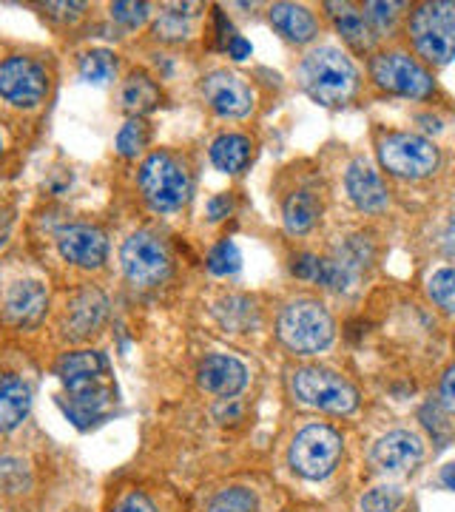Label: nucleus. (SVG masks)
<instances>
[{
	"mask_svg": "<svg viewBox=\"0 0 455 512\" xmlns=\"http://www.w3.org/2000/svg\"><path fill=\"white\" fill-rule=\"evenodd\" d=\"M302 89L322 106H339L356 92V69L350 57L333 46L310 52L302 63Z\"/></svg>",
	"mask_w": 455,
	"mask_h": 512,
	"instance_id": "nucleus-1",
	"label": "nucleus"
},
{
	"mask_svg": "<svg viewBox=\"0 0 455 512\" xmlns=\"http://www.w3.org/2000/svg\"><path fill=\"white\" fill-rule=\"evenodd\" d=\"M333 319L322 302L299 299L279 316V339L296 353H319L333 342Z\"/></svg>",
	"mask_w": 455,
	"mask_h": 512,
	"instance_id": "nucleus-2",
	"label": "nucleus"
},
{
	"mask_svg": "<svg viewBox=\"0 0 455 512\" xmlns=\"http://www.w3.org/2000/svg\"><path fill=\"white\" fill-rule=\"evenodd\" d=\"M291 387L299 402L328 413H350L359 404L356 387L325 367H299L291 376Z\"/></svg>",
	"mask_w": 455,
	"mask_h": 512,
	"instance_id": "nucleus-3",
	"label": "nucleus"
},
{
	"mask_svg": "<svg viewBox=\"0 0 455 512\" xmlns=\"http://www.w3.org/2000/svg\"><path fill=\"white\" fill-rule=\"evenodd\" d=\"M379 160L390 174L407 177V180L430 177L441 163L438 148L430 140H424L419 134H407V131H396L379 140Z\"/></svg>",
	"mask_w": 455,
	"mask_h": 512,
	"instance_id": "nucleus-4",
	"label": "nucleus"
},
{
	"mask_svg": "<svg viewBox=\"0 0 455 512\" xmlns=\"http://www.w3.org/2000/svg\"><path fill=\"white\" fill-rule=\"evenodd\" d=\"M140 188L157 211H177L191 197V180L171 154H151L140 168Z\"/></svg>",
	"mask_w": 455,
	"mask_h": 512,
	"instance_id": "nucleus-5",
	"label": "nucleus"
},
{
	"mask_svg": "<svg viewBox=\"0 0 455 512\" xmlns=\"http://www.w3.org/2000/svg\"><path fill=\"white\" fill-rule=\"evenodd\" d=\"M339 458H342V436L325 424H310L291 444V467L299 476L313 481L330 476Z\"/></svg>",
	"mask_w": 455,
	"mask_h": 512,
	"instance_id": "nucleus-6",
	"label": "nucleus"
},
{
	"mask_svg": "<svg viewBox=\"0 0 455 512\" xmlns=\"http://www.w3.org/2000/svg\"><path fill=\"white\" fill-rule=\"evenodd\" d=\"M410 32L416 40V49L430 63H450L453 57L455 6L453 3H424L410 20Z\"/></svg>",
	"mask_w": 455,
	"mask_h": 512,
	"instance_id": "nucleus-7",
	"label": "nucleus"
},
{
	"mask_svg": "<svg viewBox=\"0 0 455 512\" xmlns=\"http://www.w3.org/2000/svg\"><path fill=\"white\" fill-rule=\"evenodd\" d=\"M49 89L43 66L29 57H9L0 63V97L15 106H37Z\"/></svg>",
	"mask_w": 455,
	"mask_h": 512,
	"instance_id": "nucleus-8",
	"label": "nucleus"
},
{
	"mask_svg": "<svg viewBox=\"0 0 455 512\" xmlns=\"http://www.w3.org/2000/svg\"><path fill=\"white\" fill-rule=\"evenodd\" d=\"M120 259H123V268L134 285H157L160 279L168 276V268H171L165 245L151 234L128 237Z\"/></svg>",
	"mask_w": 455,
	"mask_h": 512,
	"instance_id": "nucleus-9",
	"label": "nucleus"
},
{
	"mask_svg": "<svg viewBox=\"0 0 455 512\" xmlns=\"http://www.w3.org/2000/svg\"><path fill=\"white\" fill-rule=\"evenodd\" d=\"M373 77L382 89L401 97H427L433 92V77L407 55H379L373 60Z\"/></svg>",
	"mask_w": 455,
	"mask_h": 512,
	"instance_id": "nucleus-10",
	"label": "nucleus"
},
{
	"mask_svg": "<svg viewBox=\"0 0 455 512\" xmlns=\"http://www.w3.org/2000/svg\"><path fill=\"white\" fill-rule=\"evenodd\" d=\"M202 94H205L208 106L225 117H245L254 106V97H251V89L245 86V80L231 72L208 74L202 80Z\"/></svg>",
	"mask_w": 455,
	"mask_h": 512,
	"instance_id": "nucleus-11",
	"label": "nucleus"
},
{
	"mask_svg": "<svg viewBox=\"0 0 455 512\" xmlns=\"http://www.w3.org/2000/svg\"><path fill=\"white\" fill-rule=\"evenodd\" d=\"M60 254L80 268H100L109 254L106 237L91 225H72L60 231Z\"/></svg>",
	"mask_w": 455,
	"mask_h": 512,
	"instance_id": "nucleus-12",
	"label": "nucleus"
},
{
	"mask_svg": "<svg viewBox=\"0 0 455 512\" xmlns=\"http://www.w3.org/2000/svg\"><path fill=\"white\" fill-rule=\"evenodd\" d=\"M248 382V370L234 356H222L214 353L200 365V387L211 396L219 399H231Z\"/></svg>",
	"mask_w": 455,
	"mask_h": 512,
	"instance_id": "nucleus-13",
	"label": "nucleus"
},
{
	"mask_svg": "<svg viewBox=\"0 0 455 512\" xmlns=\"http://www.w3.org/2000/svg\"><path fill=\"white\" fill-rule=\"evenodd\" d=\"M424 456V444L416 433L410 430H396V433H387L379 444L373 447V461L382 467V470H413Z\"/></svg>",
	"mask_w": 455,
	"mask_h": 512,
	"instance_id": "nucleus-14",
	"label": "nucleus"
},
{
	"mask_svg": "<svg viewBox=\"0 0 455 512\" xmlns=\"http://www.w3.org/2000/svg\"><path fill=\"white\" fill-rule=\"evenodd\" d=\"M345 185L350 200L356 202L362 211H384L387 208V188H384L382 177L364 160H356L347 168Z\"/></svg>",
	"mask_w": 455,
	"mask_h": 512,
	"instance_id": "nucleus-15",
	"label": "nucleus"
},
{
	"mask_svg": "<svg viewBox=\"0 0 455 512\" xmlns=\"http://www.w3.org/2000/svg\"><path fill=\"white\" fill-rule=\"evenodd\" d=\"M46 299L49 296L43 291V285L35 279H26V282L12 285L6 293V313L18 325H37L46 311Z\"/></svg>",
	"mask_w": 455,
	"mask_h": 512,
	"instance_id": "nucleus-16",
	"label": "nucleus"
},
{
	"mask_svg": "<svg viewBox=\"0 0 455 512\" xmlns=\"http://www.w3.org/2000/svg\"><path fill=\"white\" fill-rule=\"evenodd\" d=\"M29 407H32L29 384L18 379V376L3 373L0 376V433L15 430L20 421L26 419Z\"/></svg>",
	"mask_w": 455,
	"mask_h": 512,
	"instance_id": "nucleus-17",
	"label": "nucleus"
},
{
	"mask_svg": "<svg viewBox=\"0 0 455 512\" xmlns=\"http://www.w3.org/2000/svg\"><path fill=\"white\" fill-rule=\"evenodd\" d=\"M106 308H109V302L100 291L91 288V291L77 293L72 302V311H69V328H72L74 336H89V333L100 328L103 319H106Z\"/></svg>",
	"mask_w": 455,
	"mask_h": 512,
	"instance_id": "nucleus-18",
	"label": "nucleus"
},
{
	"mask_svg": "<svg viewBox=\"0 0 455 512\" xmlns=\"http://www.w3.org/2000/svg\"><path fill=\"white\" fill-rule=\"evenodd\" d=\"M271 23L293 43H308L310 37L316 35L313 15L305 6H296V3H276V6H271Z\"/></svg>",
	"mask_w": 455,
	"mask_h": 512,
	"instance_id": "nucleus-19",
	"label": "nucleus"
},
{
	"mask_svg": "<svg viewBox=\"0 0 455 512\" xmlns=\"http://www.w3.org/2000/svg\"><path fill=\"white\" fill-rule=\"evenodd\" d=\"M328 12L336 23V29H339V35L345 37L353 49H359V52L370 49L373 32H370V23L364 20L362 12H356L350 3H328Z\"/></svg>",
	"mask_w": 455,
	"mask_h": 512,
	"instance_id": "nucleus-20",
	"label": "nucleus"
},
{
	"mask_svg": "<svg viewBox=\"0 0 455 512\" xmlns=\"http://www.w3.org/2000/svg\"><path fill=\"white\" fill-rule=\"evenodd\" d=\"M251 160V140L242 134H222L211 146V163L225 174H239Z\"/></svg>",
	"mask_w": 455,
	"mask_h": 512,
	"instance_id": "nucleus-21",
	"label": "nucleus"
},
{
	"mask_svg": "<svg viewBox=\"0 0 455 512\" xmlns=\"http://www.w3.org/2000/svg\"><path fill=\"white\" fill-rule=\"evenodd\" d=\"M157 103H160V89H157V83L143 72L131 74L126 80V86H123V106H126L131 114L140 117V114H146V111L157 109Z\"/></svg>",
	"mask_w": 455,
	"mask_h": 512,
	"instance_id": "nucleus-22",
	"label": "nucleus"
},
{
	"mask_svg": "<svg viewBox=\"0 0 455 512\" xmlns=\"http://www.w3.org/2000/svg\"><path fill=\"white\" fill-rule=\"evenodd\" d=\"M319 217V202L310 191H296L285 202V228L291 234H305Z\"/></svg>",
	"mask_w": 455,
	"mask_h": 512,
	"instance_id": "nucleus-23",
	"label": "nucleus"
},
{
	"mask_svg": "<svg viewBox=\"0 0 455 512\" xmlns=\"http://www.w3.org/2000/svg\"><path fill=\"white\" fill-rule=\"evenodd\" d=\"M148 137H151V131H148L146 120L143 117H134V120H128L126 126L120 128V134H117V151L123 157H137L148 146Z\"/></svg>",
	"mask_w": 455,
	"mask_h": 512,
	"instance_id": "nucleus-24",
	"label": "nucleus"
},
{
	"mask_svg": "<svg viewBox=\"0 0 455 512\" xmlns=\"http://www.w3.org/2000/svg\"><path fill=\"white\" fill-rule=\"evenodd\" d=\"M117 69V60L111 52L106 49H94V52H86L83 60H80V74H83V80H89V83H106L111 74Z\"/></svg>",
	"mask_w": 455,
	"mask_h": 512,
	"instance_id": "nucleus-25",
	"label": "nucleus"
},
{
	"mask_svg": "<svg viewBox=\"0 0 455 512\" xmlns=\"http://www.w3.org/2000/svg\"><path fill=\"white\" fill-rule=\"evenodd\" d=\"M208 512H256V495L245 487H231L211 501Z\"/></svg>",
	"mask_w": 455,
	"mask_h": 512,
	"instance_id": "nucleus-26",
	"label": "nucleus"
},
{
	"mask_svg": "<svg viewBox=\"0 0 455 512\" xmlns=\"http://www.w3.org/2000/svg\"><path fill=\"white\" fill-rule=\"evenodd\" d=\"M239 268H242V254H239V248L234 242H219L217 248L208 254V271L217 276H231L237 274Z\"/></svg>",
	"mask_w": 455,
	"mask_h": 512,
	"instance_id": "nucleus-27",
	"label": "nucleus"
},
{
	"mask_svg": "<svg viewBox=\"0 0 455 512\" xmlns=\"http://www.w3.org/2000/svg\"><path fill=\"white\" fill-rule=\"evenodd\" d=\"M401 490L393 484H382V487H373L370 493L362 498L364 512H396L401 504Z\"/></svg>",
	"mask_w": 455,
	"mask_h": 512,
	"instance_id": "nucleus-28",
	"label": "nucleus"
},
{
	"mask_svg": "<svg viewBox=\"0 0 455 512\" xmlns=\"http://www.w3.org/2000/svg\"><path fill=\"white\" fill-rule=\"evenodd\" d=\"M430 296H433V302H436L441 311H453V293H455V274L453 268H441L438 274H433L430 279Z\"/></svg>",
	"mask_w": 455,
	"mask_h": 512,
	"instance_id": "nucleus-29",
	"label": "nucleus"
},
{
	"mask_svg": "<svg viewBox=\"0 0 455 512\" xmlns=\"http://www.w3.org/2000/svg\"><path fill=\"white\" fill-rule=\"evenodd\" d=\"M26 464L18 458H0V490L3 493H20L26 487Z\"/></svg>",
	"mask_w": 455,
	"mask_h": 512,
	"instance_id": "nucleus-30",
	"label": "nucleus"
},
{
	"mask_svg": "<svg viewBox=\"0 0 455 512\" xmlns=\"http://www.w3.org/2000/svg\"><path fill=\"white\" fill-rule=\"evenodd\" d=\"M421 421H424V427L438 436V439H447L450 436V416H447V410L441 407V404L430 402L421 407Z\"/></svg>",
	"mask_w": 455,
	"mask_h": 512,
	"instance_id": "nucleus-31",
	"label": "nucleus"
},
{
	"mask_svg": "<svg viewBox=\"0 0 455 512\" xmlns=\"http://www.w3.org/2000/svg\"><path fill=\"white\" fill-rule=\"evenodd\" d=\"M111 18L120 20L123 26H140V23H146L148 6L146 3H114Z\"/></svg>",
	"mask_w": 455,
	"mask_h": 512,
	"instance_id": "nucleus-32",
	"label": "nucleus"
},
{
	"mask_svg": "<svg viewBox=\"0 0 455 512\" xmlns=\"http://www.w3.org/2000/svg\"><path fill=\"white\" fill-rule=\"evenodd\" d=\"M364 9H367V18L364 20H370L379 29H387L396 20V12H399L401 6L399 3H367Z\"/></svg>",
	"mask_w": 455,
	"mask_h": 512,
	"instance_id": "nucleus-33",
	"label": "nucleus"
},
{
	"mask_svg": "<svg viewBox=\"0 0 455 512\" xmlns=\"http://www.w3.org/2000/svg\"><path fill=\"white\" fill-rule=\"evenodd\" d=\"M157 35L165 37V40H182V37L188 35V26L182 20V12H168V15H163L160 23H157Z\"/></svg>",
	"mask_w": 455,
	"mask_h": 512,
	"instance_id": "nucleus-34",
	"label": "nucleus"
},
{
	"mask_svg": "<svg viewBox=\"0 0 455 512\" xmlns=\"http://www.w3.org/2000/svg\"><path fill=\"white\" fill-rule=\"evenodd\" d=\"M319 265H322V256H313V254H302L293 259V276H299V279H310V282H316V276H319Z\"/></svg>",
	"mask_w": 455,
	"mask_h": 512,
	"instance_id": "nucleus-35",
	"label": "nucleus"
},
{
	"mask_svg": "<svg viewBox=\"0 0 455 512\" xmlns=\"http://www.w3.org/2000/svg\"><path fill=\"white\" fill-rule=\"evenodd\" d=\"M111 512H157V510H154V504H151L143 493H128L126 498H120V501L114 504V510Z\"/></svg>",
	"mask_w": 455,
	"mask_h": 512,
	"instance_id": "nucleus-36",
	"label": "nucleus"
},
{
	"mask_svg": "<svg viewBox=\"0 0 455 512\" xmlns=\"http://www.w3.org/2000/svg\"><path fill=\"white\" fill-rule=\"evenodd\" d=\"M231 208H234V200L228 194H219V197L208 202V217L211 220H225L231 214Z\"/></svg>",
	"mask_w": 455,
	"mask_h": 512,
	"instance_id": "nucleus-37",
	"label": "nucleus"
},
{
	"mask_svg": "<svg viewBox=\"0 0 455 512\" xmlns=\"http://www.w3.org/2000/svg\"><path fill=\"white\" fill-rule=\"evenodd\" d=\"M441 396H444V399H441V407H444V410L450 413V410H453V407H455V399H453V367H450V370L444 373V384H441Z\"/></svg>",
	"mask_w": 455,
	"mask_h": 512,
	"instance_id": "nucleus-38",
	"label": "nucleus"
},
{
	"mask_svg": "<svg viewBox=\"0 0 455 512\" xmlns=\"http://www.w3.org/2000/svg\"><path fill=\"white\" fill-rule=\"evenodd\" d=\"M228 52L234 60H245V57L251 55V43L245 40V37H234L231 43H228Z\"/></svg>",
	"mask_w": 455,
	"mask_h": 512,
	"instance_id": "nucleus-39",
	"label": "nucleus"
},
{
	"mask_svg": "<svg viewBox=\"0 0 455 512\" xmlns=\"http://www.w3.org/2000/svg\"><path fill=\"white\" fill-rule=\"evenodd\" d=\"M46 9H52L60 18H77V9H83V3H49Z\"/></svg>",
	"mask_w": 455,
	"mask_h": 512,
	"instance_id": "nucleus-40",
	"label": "nucleus"
},
{
	"mask_svg": "<svg viewBox=\"0 0 455 512\" xmlns=\"http://www.w3.org/2000/svg\"><path fill=\"white\" fill-rule=\"evenodd\" d=\"M9 234V217H6V211H0V242L6 239Z\"/></svg>",
	"mask_w": 455,
	"mask_h": 512,
	"instance_id": "nucleus-41",
	"label": "nucleus"
},
{
	"mask_svg": "<svg viewBox=\"0 0 455 512\" xmlns=\"http://www.w3.org/2000/svg\"><path fill=\"white\" fill-rule=\"evenodd\" d=\"M444 487H447V490L453 487V467H450V464L444 467Z\"/></svg>",
	"mask_w": 455,
	"mask_h": 512,
	"instance_id": "nucleus-42",
	"label": "nucleus"
}]
</instances>
